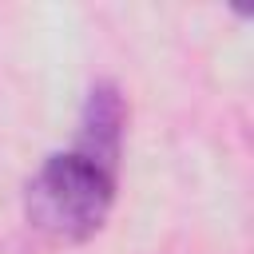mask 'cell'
Instances as JSON below:
<instances>
[{
    "label": "cell",
    "mask_w": 254,
    "mask_h": 254,
    "mask_svg": "<svg viewBox=\"0 0 254 254\" xmlns=\"http://www.w3.org/2000/svg\"><path fill=\"white\" fill-rule=\"evenodd\" d=\"M123 127H127V103H123V91H119L111 79H95V83L87 87V99H83V111H79L75 151H87L91 159L119 167Z\"/></svg>",
    "instance_id": "obj_2"
},
{
    "label": "cell",
    "mask_w": 254,
    "mask_h": 254,
    "mask_svg": "<svg viewBox=\"0 0 254 254\" xmlns=\"http://www.w3.org/2000/svg\"><path fill=\"white\" fill-rule=\"evenodd\" d=\"M119 167L91 159L87 151H56L28 179V222L56 242H87L115 202Z\"/></svg>",
    "instance_id": "obj_1"
}]
</instances>
